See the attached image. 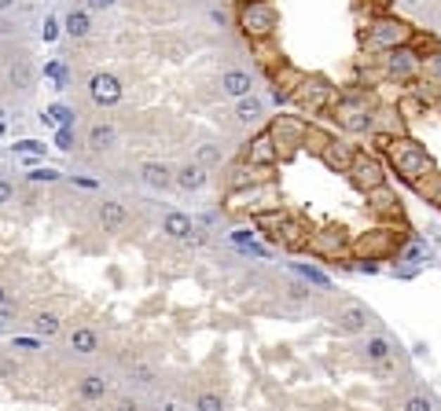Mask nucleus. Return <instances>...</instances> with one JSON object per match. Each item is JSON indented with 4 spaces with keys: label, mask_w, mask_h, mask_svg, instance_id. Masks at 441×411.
Returning a JSON list of instances; mask_svg holds the SVG:
<instances>
[{
    "label": "nucleus",
    "mask_w": 441,
    "mask_h": 411,
    "mask_svg": "<svg viewBox=\"0 0 441 411\" xmlns=\"http://www.w3.org/2000/svg\"><path fill=\"white\" fill-rule=\"evenodd\" d=\"M375 96L368 89H350V92H335V100L328 107V114L338 122V129H346L350 136H361L371 133V122H375Z\"/></svg>",
    "instance_id": "f257e3e1"
},
{
    "label": "nucleus",
    "mask_w": 441,
    "mask_h": 411,
    "mask_svg": "<svg viewBox=\"0 0 441 411\" xmlns=\"http://www.w3.org/2000/svg\"><path fill=\"white\" fill-rule=\"evenodd\" d=\"M257 232L265 235L269 242L283 246V250H305L309 246V235H313V228H309L298 213H287V209H269V213H257L254 217Z\"/></svg>",
    "instance_id": "f03ea898"
},
{
    "label": "nucleus",
    "mask_w": 441,
    "mask_h": 411,
    "mask_svg": "<svg viewBox=\"0 0 441 411\" xmlns=\"http://www.w3.org/2000/svg\"><path fill=\"white\" fill-rule=\"evenodd\" d=\"M383 151H386V162L397 169V176L408 180V184H416V180L434 173L430 151L423 143H416L412 136H390V140H383Z\"/></svg>",
    "instance_id": "7ed1b4c3"
},
{
    "label": "nucleus",
    "mask_w": 441,
    "mask_h": 411,
    "mask_svg": "<svg viewBox=\"0 0 441 411\" xmlns=\"http://www.w3.org/2000/svg\"><path fill=\"white\" fill-rule=\"evenodd\" d=\"M404 232H397V228H386V224H379V228H368V232H361V235H353L350 239V257H357V261H390V257H397L401 254V246H404Z\"/></svg>",
    "instance_id": "20e7f679"
},
{
    "label": "nucleus",
    "mask_w": 441,
    "mask_h": 411,
    "mask_svg": "<svg viewBox=\"0 0 441 411\" xmlns=\"http://www.w3.org/2000/svg\"><path fill=\"white\" fill-rule=\"evenodd\" d=\"M236 30L250 44L254 41H269L280 30V11H276L272 0H243L236 11Z\"/></svg>",
    "instance_id": "39448f33"
},
{
    "label": "nucleus",
    "mask_w": 441,
    "mask_h": 411,
    "mask_svg": "<svg viewBox=\"0 0 441 411\" xmlns=\"http://www.w3.org/2000/svg\"><path fill=\"white\" fill-rule=\"evenodd\" d=\"M361 41H364V48L371 56H383V52H394V48L412 41V26H408L404 19H397V15H375V19L364 26Z\"/></svg>",
    "instance_id": "423d86ee"
},
{
    "label": "nucleus",
    "mask_w": 441,
    "mask_h": 411,
    "mask_svg": "<svg viewBox=\"0 0 441 411\" xmlns=\"http://www.w3.org/2000/svg\"><path fill=\"white\" fill-rule=\"evenodd\" d=\"M379 74L386 81H397V85H408L423 74V56L416 52L412 44H401L394 52H383L379 56Z\"/></svg>",
    "instance_id": "0eeeda50"
},
{
    "label": "nucleus",
    "mask_w": 441,
    "mask_h": 411,
    "mask_svg": "<svg viewBox=\"0 0 441 411\" xmlns=\"http://www.w3.org/2000/svg\"><path fill=\"white\" fill-rule=\"evenodd\" d=\"M305 129H309L305 118H294V114H276V118L269 122V136L276 143V155H280V158L298 155L302 143H305Z\"/></svg>",
    "instance_id": "6e6552de"
},
{
    "label": "nucleus",
    "mask_w": 441,
    "mask_h": 411,
    "mask_svg": "<svg viewBox=\"0 0 441 411\" xmlns=\"http://www.w3.org/2000/svg\"><path fill=\"white\" fill-rule=\"evenodd\" d=\"M350 232L342 224H324V228H317L313 235H309V246L305 250L309 254H317V257H324V261H346L350 257Z\"/></svg>",
    "instance_id": "1a4fd4ad"
},
{
    "label": "nucleus",
    "mask_w": 441,
    "mask_h": 411,
    "mask_svg": "<svg viewBox=\"0 0 441 411\" xmlns=\"http://www.w3.org/2000/svg\"><path fill=\"white\" fill-rule=\"evenodd\" d=\"M228 206L232 209H243V213H269V209H280V191H276L272 180H265V184H254L247 191H232L228 195Z\"/></svg>",
    "instance_id": "9d476101"
},
{
    "label": "nucleus",
    "mask_w": 441,
    "mask_h": 411,
    "mask_svg": "<svg viewBox=\"0 0 441 411\" xmlns=\"http://www.w3.org/2000/svg\"><path fill=\"white\" fill-rule=\"evenodd\" d=\"M331 100H335V85L320 74H305V81L298 85V92H294V103L305 114H324L331 107Z\"/></svg>",
    "instance_id": "9b49d317"
},
{
    "label": "nucleus",
    "mask_w": 441,
    "mask_h": 411,
    "mask_svg": "<svg viewBox=\"0 0 441 411\" xmlns=\"http://www.w3.org/2000/svg\"><path fill=\"white\" fill-rule=\"evenodd\" d=\"M350 184L357 188V191H371V188H379V184H386V166H383V158H375V155H368V151H357V158H353V166H350Z\"/></svg>",
    "instance_id": "f8f14e48"
},
{
    "label": "nucleus",
    "mask_w": 441,
    "mask_h": 411,
    "mask_svg": "<svg viewBox=\"0 0 441 411\" xmlns=\"http://www.w3.org/2000/svg\"><path fill=\"white\" fill-rule=\"evenodd\" d=\"M302 81H305V70L290 67V63H280V67L272 70V100H276V103L294 100V92H298Z\"/></svg>",
    "instance_id": "ddd939ff"
},
{
    "label": "nucleus",
    "mask_w": 441,
    "mask_h": 411,
    "mask_svg": "<svg viewBox=\"0 0 441 411\" xmlns=\"http://www.w3.org/2000/svg\"><path fill=\"white\" fill-rule=\"evenodd\" d=\"M368 209L375 213V217H401V209H404V202H401V195L390 188V184H379V188H371L368 195Z\"/></svg>",
    "instance_id": "4468645a"
},
{
    "label": "nucleus",
    "mask_w": 441,
    "mask_h": 411,
    "mask_svg": "<svg viewBox=\"0 0 441 411\" xmlns=\"http://www.w3.org/2000/svg\"><path fill=\"white\" fill-rule=\"evenodd\" d=\"M353 158H357V147H353L350 140H338V136H331V143L320 151V162H324L331 173H350Z\"/></svg>",
    "instance_id": "2eb2a0df"
},
{
    "label": "nucleus",
    "mask_w": 441,
    "mask_h": 411,
    "mask_svg": "<svg viewBox=\"0 0 441 411\" xmlns=\"http://www.w3.org/2000/svg\"><path fill=\"white\" fill-rule=\"evenodd\" d=\"M368 323H371V312L364 305H357V301L342 305L335 312V331H342V334H364Z\"/></svg>",
    "instance_id": "dca6fc26"
},
{
    "label": "nucleus",
    "mask_w": 441,
    "mask_h": 411,
    "mask_svg": "<svg viewBox=\"0 0 441 411\" xmlns=\"http://www.w3.org/2000/svg\"><path fill=\"white\" fill-rule=\"evenodd\" d=\"M243 158H247L250 166H257V169H272L276 162H280V155H276V143H272V136H269V129H265V133H257V136L247 143Z\"/></svg>",
    "instance_id": "f3484780"
},
{
    "label": "nucleus",
    "mask_w": 441,
    "mask_h": 411,
    "mask_svg": "<svg viewBox=\"0 0 441 411\" xmlns=\"http://www.w3.org/2000/svg\"><path fill=\"white\" fill-rule=\"evenodd\" d=\"M89 96H92V103H100V107H114V103H122V81L114 74H92Z\"/></svg>",
    "instance_id": "a211bd4d"
},
{
    "label": "nucleus",
    "mask_w": 441,
    "mask_h": 411,
    "mask_svg": "<svg viewBox=\"0 0 441 411\" xmlns=\"http://www.w3.org/2000/svg\"><path fill=\"white\" fill-rule=\"evenodd\" d=\"M364 356H368V364L379 374H390V360L397 356V349H394V341H390L386 334H371L364 341Z\"/></svg>",
    "instance_id": "6ab92c4d"
},
{
    "label": "nucleus",
    "mask_w": 441,
    "mask_h": 411,
    "mask_svg": "<svg viewBox=\"0 0 441 411\" xmlns=\"http://www.w3.org/2000/svg\"><path fill=\"white\" fill-rule=\"evenodd\" d=\"M269 173H272V169H257V166H250V162L243 158L239 166L228 169V191H247V188H254V184H265V180H272Z\"/></svg>",
    "instance_id": "aec40b11"
},
{
    "label": "nucleus",
    "mask_w": 441,
    "mask_h": 411,
    "mask_svg": "<svg viewBox=\"0 0 441 411\" xmlns=\"http://www.w3.org/2000/svg\"><path fill=\"white\" fill-rule=\"evenodd\" d=\"M371 136H379V140H390V136H404V118L397 114V107H375Z\"/></svg>",
    "instance_id": "412c9836"
},
{
    "label": "nucleus",
    "mask_w": 441,
    "mask_h": 411,
    "mask_svg": "<svg viewBox=\"0 0 441 411\" xmlns=\"http://www.w3.org/2000/svg\"><path fill=\"white\" fill-rule=\"evenodd\" d=\"M114 143H118V129H114L110 122H92L89 133H85V147L92 155H107L114 151Z\"/></svg>",
    "instance_id": "4be33fe9"
},
{
    "label": "nucleus",
    "mask_w": 441,
    "mask_h": 411,
    "mask_svg": "<svg viewBox=\"0 0 441 411\" xmlns=\"http://www.w3.org/2000/svg\"><path fill=\"white\" fill-rule=\"evenodd\" d=\"M107 393H110V378L107 374L92 371V374H81L77 378V397L85 400V404H100Z\"/></svg>",
    "instance_id": "5701e85b"
},
{
    "label": "nucleus",
    "mask_w": 441,
    "mask_h": 411,
    "mask_svg": "<svg viewBox=\"0 0 441 411\" xmlns=\"http://www.w3.org/2000/svg\"><path fill=\"white\" fill-rule=\"evenodd\" d=\"M173 180L181 191H203L210 184V169L199 166V162H184L181 169H173Z\"/></svg>",
    "instance_id": "b1692460"
},
{
    "label": "nucleus",
    "mask_w": 441,
    "mask_h": 411,
    "mask_svg": "<svg viewBox=\"0 0 441 411\" xmlns=\"http://www.w3.org/2000/svg\"><path fill=\"white\" fill-rule=\"evenodd\" d=\"M140 180H143L147 188H155V191H170V188H177L173 169L166 166V162H143V166H140Z\"/></svg>",
    "instance_id": "393cba45"
},
{
    "label": "nucleus",
    "mask_w": 441,
    "mask_h": 411,
    "mask_svg": "<svg viewBox=\"0 0 441 411\" xmlns=\"http://www.w3.org/2000/svg\"><path fill=\"white\" fill-rule=\"evenodd\" d=\"M221 92L228 100H243V96H254V77L247 70H224L221 74Z\"/></svg>",
    "instance_id": "a878e982"
},
{
    "label": "nucleus",
    "mask_w": 441,
    "mask_h": 411,
    "mask_svg": "<svg viewBox=\"0 0 441 411\" xmlns=\"http://www.w3.org/2000/svg\"><path fill=\"white\" fill-rule=\"evenodd\" d=\"M67 345L77 356H96L100 353V334H96L92 327H74V331L67 334Z\"/></svg>",
    "instance_id": "bb28decb"
},
{
    "label": "nucleus",
    "mask_w": 441,
    "mask_h": 411,
    "mask_svg": "<svg viewBox=\"0 0 441 411\" xmlns=\"http://www.w3.org/2000/svg\"><path fill=\"white\" fill-rule=\"evenodd\" d=\"M191 232H195V221L188 217V213L170 209L166 217H162V235H170V239H177V242H184Z\"/></svg>",
    "instance_id": "cd10ccee"
},
{
    "label": "nucleus",
    "mask_w": 441,
    "mask_h": 411,
    "mask_svg": "<svg viewBox=\"0 0 441 411\" xmlns=\"http://www.w3.org/2000/svg\"><path fill=\"white\" fill-rule=\"evenodd\" d=\"M96 217H100V228H103V232H122L125 221H129V209H125L122 202H114V199H103Z\"/></svg>",
    "instance_id": "c85d7f7f"
},
{
    "label": "nucleus",
    "mask_w": 441,
    "mask_h": 411,
    "mask_svg": "<svg viewBox=\"0 0 441 411\" xmlns=\"http://www.w3.org/2000/svg\"><path fill=\"white\" fill-rule=\"evenodd\" d=\"M397 257H401V261H408V265H416V268H419V265H430V246L423 242L419 235H408Z\"/></svg>",
    "instance_id": "c756f323"
},
{
    "label": "nucleus",
    "mask_w": 441,
    "mask_h": 411,
    "mask_svg": "<svg viewBox=\"0 0 441 411\" xmlns=\"http://www.w3.org/2000/svg\"><path fill=\"white\" fill-rule=\"evenodd\" d=\"M261 118H265V103H261L257 96H243V100H236V122L254 125Z\"/></svg>",
    "instance_id": "7c9ffc66"
},
{
    "label": "nucleus",
    "mask_w": 441,
    "mask_h": 411,
    "mask_svg": "<svg viewBox=\"0 0 441 411\" xmlns=\"http://www.w3.org/2000/svg\"><path fill=\"white\" fill-rule=\"evenodd\" d=\"M30 327H34L37 338H56L63 331V320L56 316V312H34V316H30Z\"/></svg>",
    "instance_id": "2f4dec72"
},
{
    "label": "nucleus",
    "mask_w": 441,
    "mask_h": 411,
    "mask_svg": "<svg viewBox=\"0 0 441 411\" xmlns=\"http://www.w3.org/2000/svg\"><path fill=\"white\" fill-rule=\"evenodd\" d=\"M416 195L419 199H427L430 206H437L441 209V173H430V176H423V180H416Z\"/></svg>",
    "instance_id": "473e14b6"
},
{
    "label": "nucleus",
    "mask_w": 441,
    "mask_h": 411,
    "mask_svg": "<svg viewBox=\"0 0 441 411\" xmlns=\"http://www.w3.org/2000/svg\"><path fill=\"white\" fill-rule=\"evenodd\" d=\"M63 26H67V34H70L74 41H81V37H89L92 19H89V11H85V8H74L67 19H63Z\"/></svg>",
    "instance_id": "72a5a7b5"
},
{
    "label": "nucleus",
    "mask_w": 441,
    "mask_h": 411,
    "mask_svg": "<svg viewBox=\"0 0 441 411\" xmlns=\"http://www.w3.org/2000/svg\"><path fill=\"white\" fill-rule=\"evenodd\" d=\"M250 48H254L257 63H261V67H269V70H276V67L283 63V56H280V48H276V41H272V37H269V41H254Z\"/></svg>",
    "instance_id": "f704fd0d"
},
{
    "label": "nucleus",
    "mask_w": 441,
    "mask_h": 411,
    "mask_svg": "<svg viewBox=\"0 0 441 411\" xmlns=\"http://www.w3.org/2000/svg\"><path fill=\"white\" fill-rule=\"evenodd\" d=\"M328 143H331V133H328V129L309 125V129H305V143H302V151H309V155H317V158H320V151H324Z\"/></svg>",
    "instance_id": "c9c22d12"
},
{
    "label": "nucleus",
    "mask_w": 441,
    "mask_h": 411,
    "mask_svg": "<svg viewBox=\"0 0 441 411\" xmlns=\"http://www.w3.org/2000/svg\"><path fill=\"white\" fill-rule=\"evenodd\" d=\"M394 107H397V114L404 122H412V118H419V114L427 110V100H423V96H404V100H397Z\"/></svg>",
    "instance_id": "e433bc0d"
},
{
    "label": "nucleus",
    "mask_w": 441,
    "mask_h": 411,
    "mask_svg": "<svg viewBox=\"0 0 441 411\" xmlns=\"http://www.w3.org/2000/svg\"><path fill=\"white\" fill-rule=\"evenodd\" d=\"M30 81H34V67H30V59H15L11 85H15V89H30Z\"/></svg>",
    "instance_id": "4c0bfd02"
},
{
    "label": "nucleus",
    "mask_w": 441,
    "mask_h": 411,
    "mask_svg": "<svg viewBox=\"0 0 441 411\" xmlns=\"http://www.w3.org/2000/svg\"><path fill=\"white\" fill-rule=\"evenodd\" d=\"M129 382H136V386H155V367L151 364H129Z\"/></svg>",
    "instance_id": "58836bf2"
},
{
    "label": "nucleus",
    "mask_w": 441,
    "mask_h": 411,
    "mask_svg": "<svg viewBox=\"0 0 441 411\" xmlns=\"http://www.w3.org/2000/svg\"><path fill=\"white\" fill-rule=\"evenodd\" d=\"M401 411H441V407H437L434 397H427V393H412V397L401 404Z\"/></svg>",
    "instance_id": "ea45409f"
},
{
    "label": "nucleus",
    "mask_w": 441,
    "mask_h": 411,
    "mask_svg": "<svg viewBox=\"0 0 441 411\" xmlns=\"http://www.w3.org/2000/svg\"><path fill=\"white\" fill-rule=\"evenodd\" d=\"M221 158H224V155H221L217 143H203L199 151H195V162H199V166H206V169H210V166H221Z\"/></svg>",
    "instance_id": "a19ab883"
},
{
    "label": "nucleus",
    "mask_w": 441,
    "mask_h": 411,
    "mask_svg": "<svg viewBox=\"0 0 441 411\" xmlns=\"http://www.w3.org/2000/svg\"><path fill=\"white\" fill-rule=\"evenodd\" d=\"M195 411H224L221 393H210V389H203L199 397H195Z\"/></svg>",
    "instance_id": "79ce46f5"
},
{
    "label": "nucleus",
    "mask_w": 441,
    "mask_h": 411,
    "mask_svg": "<svg viewBox=\"0 0 441 411\" xmlns=\"http://www.w3.org/2000/svg\"><path fill=\"white\" fill-rule=\"evenodd\" d=\"M294 272H298L302 279H309L313 287H320V290H331V279L324 275V272H317V268H309V265H294Z\"/></svg>",
    "instance_id": "37998d69"
},
{
    "label": "nucleus",
    "mask_w": 441,
    "mask_h": 411,
    "mask_svg": "<svg viewBox=\"0 0 441 411\" xmlns=\"http://www.w3.org/2000/svg\"><path fill=\"white\" fill-rule=\"evenodd\" d=\"M423 74H427V81H430V85H441V48H437L434 56H427V59H423Z\"/></svg>",
    "instance_id": "c03bdc74"
},
{
    "label": "nucleus",
    "mask_w": 441,
    "mask_h": 411,
    "mask_svg": "<svg viewBox=\"0 0 441 411\" xmlns=\"http://www.w3.org/2000/svg\"><path fill=\"white\" fill-rule=\"evenodd\" d=\"M44 122H59V129H70V122H74V110H70V107H63V103H56L52 110L44 114Z\"/></svg>",
    "instance_id": "a18cd8bd"
},
{
    "label": "nucleus",
    "mask_w": 441,
    "mask_h": 411,
    "mask_svg": "<svg viewBox=\"0 0 441 411\" xmlns=\"http://www.w3.org/2000/svg\"><path fill=\"white\" fill-rule=\"evenodd\" d=\"M26 180H30V184H52V180H59V173L48 169V166H37V169L26 173Z\"/></svg>",
    "instance_id": "49530a36"
},
{
    "label": "nucleus",
    "mask_w": 441,
    "mask_h": 411,
    "mask_svg": "<svg viewBox=\"0 0 441 411\" xmlns=\"http://www.w3.org/2000/svg\"><path fill=\"white\" fill-rule=\"evenodd\" d=\"M15 151H23V155H44L48 147H44L41 140H19V143H15Z\"/></svg>",
    "instance_id": "de8ad7c7"
},
{
    "label": "nucleus",
    "mask_w": 441,
    "mask_h": 411,
    "mask_svg": "<svg viewBox=\"0 0 441 411\" xmlns=\"http://www.w3.org/2000/svg\"><path fill=\"white\" fill-rule=\"evenodd\" d=\"M0 378H4V382H15V378H19V364H11V360H0Z\"/></svg>",
    "instance_id": "09e8293b"
},
{
    "label": "nucleus",
    "mask_w": 441,
    "mask_h": 411,
    "mask_svg": "<svg viewBox=\"0 0 441 411\" xmlns=\"http://www.w3.org/2000/svg\"><path fill=\"white\" fill-rule=\"evenodd\" d=\"M114 411H143V407H140L136 397H118L114 400Z\"/></svg>",
    "instance_id": "8fccbe9b"
},
{
    "label": "nucleus",
    "mask_w": 441,
    "mask_h": 411,
    "mask_svg": "<svg viewBox=\"0 0 441 411\" xmlns=\"http://www.w3.org/2000/svg\"><path fill=\"white\" fill-rule=\"evenodd\" d=\"M0 316H11V294L4 283H0Z\"/></svg>",
    "instance_id": "3c124183"
},
{
    "label": "nucleus",
    "mask_w": 441,
    "mask_h": 411,
    "mask_svg": "<svg viewBox=\"0 0 441 411\" xmlns=\"http://www.w3.org/2000/svg\"><path fill=\"white\" fill-rule=\"evenodd\" d=\"M11 199H15V188L8 184V180H4V176H0V206H8Z\"/></svg>",
    "instance_id": "603ef678"
},
{
    "label": "nucleus",
    "mask_w": 441,
    "mask_h": 411,
    "mask_svg": "<svg viewBox=\"0 0 441 411\" xmlns=\"http://www.w3.org/2000/svg\"><path fill=\"white\" fill-rule=\"evenodd\" d=\"M114 8V0H85V11H107Z\"/></svg>",
    "instance_id": "864d4df0"
},
{
    "label": "nucleus",
    "mask_w": 441,
    "mask_h": 411,
    "mask_svg": "<svg viewBox=\"0 0 441 411\" xmlns=\"http://www.w3.org/2000/svg\"><path fill=\"white\" fill-rule=\"evenodd\" d=\"M59 37V22L56 19H44V41H56Z\"/></svg>",
    "instance_id": "5fc2aeb1"
},
{
    "label": "nucleus",
    "mask_w": 441,
    "mask_h": 411,
    "mask_svg": "<svg viewBox=\"0 0 441 411\" xmlns=\"http://www.w3.org/2000/svg\"><path fill=\"white\" fill-rule=\"evenodd\" d=\"M56 140H59V151H70V140H74V136H70V129H59Z\"/></svg>",
    "instance_id": "6e6d98bb"
},
{
    "label": "nucleus",
    "mask_w": 441,
    "mask_h": 411,
    "mask_svg": "<svg viewBox=\"0 0 441 411\" xmlns=\"http://www.w3.org/2000/svg\"><path fill=\"white\" fill-rule=\"evenodd\" d=\"M184 242H188V246H203V242H206V232H199V228H195V232H191Z\"/></svg>",
    "instance_id": "4d7b16f0"
},
{
    "label": "nucleus",
    "mask_w": 441,
    "mask_h": 411,
    "mask_svg": "<svg viewBox=\"0 0 441 411\" xmlns=\"http://www.w3.org/2000/svg\"><path fill=\"white\" fill-rule=\"evenodd\" d=\"M210 19H214V22H217V26H224V22H228V15H224V11H221V8H214V11H210Z\"/></svg>",
    "instance_id": "13d9d810"
},
{
    "label": "nucleus",
    "mask_w": 441,
    "mask_h": 411,
    "mask_svg": "<svg viewBox=\"0 0 441 411\" xmlns=\"http://www.w3.org/2000/svg\"><path fill=\"white\" fill-rule=\"evenodd\" d=\"M11 4H15V0H0V11H8Z\"/></svg>",
    "instance_id": "bf43d9fd"
},
{
    "label": "nucleus",
    "mask_w": 441,
    "mask_h": 411,
    "mask_svg": "<svg viewBox=\"0 0 441 411\" xmlns=\"http://www.w3.org/2000/svg\"><path fill=\"white\" fill-rule=\"evenodd\" d=\"M143 411H170V407H162V404H151V407H143Z\"/></svg>",
    "instance_id": "052dcab7"
},
{
    "label": "nucleus",
    "mask_w": 441,
    "mask_h": 411,
    "mask_svg": "<svg viewBox=\"0 0 441 411\" xmlns=\"http://www.w3.org/2000/svg\"><path fill=\"white\" fill-rule=\"evenodd\" d=\"M401 4H408V8H416V4H419V0H401Z\"/></svg>",
    "instance_id": "680f3d73"
},
{
    "label": "nucleus",
    "mask_w": 441,
    "mask_h": 411,
    "mask_svg": "<svg viewBox=\"0 0 441 411\" xmlns=\"http://www.w3.org/2000/svg\"><path fill=\"white\" fill-rule=\"evenodd\" d=\"M0 136H4V122H0Z\"/></svg>",
    "instance_id": "e2e57ef3"
}]
</instances>
